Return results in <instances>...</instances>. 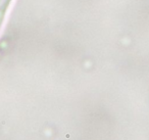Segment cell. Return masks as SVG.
Wrapping results in <instances>:
<instances>
[{"instance_id": "6da1fadb", "label": "cell", "mask_w": 149, "mask_h": 140, "mask_svg": "<svg viewBox=\"0 0 149 140\" xmlns=\"http://www.w3.org/2000/svg\"><path fill=\"white\" fill-rule=\"evenodd\" d=\"M10 1L11 0H0V27L2 25L3 19H4L5 13L9 7Z\"/></svg>"}]
</instances>
